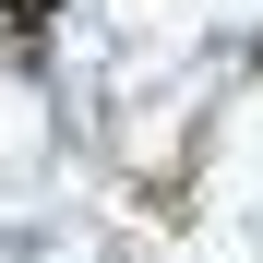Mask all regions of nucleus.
<instances>
[{
	"instance_id": "nucleus-1",
	"label": "nucleus",
	"mask_w": 263,
	"mask_h": 263,
	"mask_svg": "<svg viewBox=\"0 0 263 263\" xmlns=\"http://www.w3.org/2000/svg\"><path fill=\"white\" fill-rule=\"evenodd\" d=\"M60 24V0H0V48H24V36H48Z\"/></svg>"
}]
</instances>
